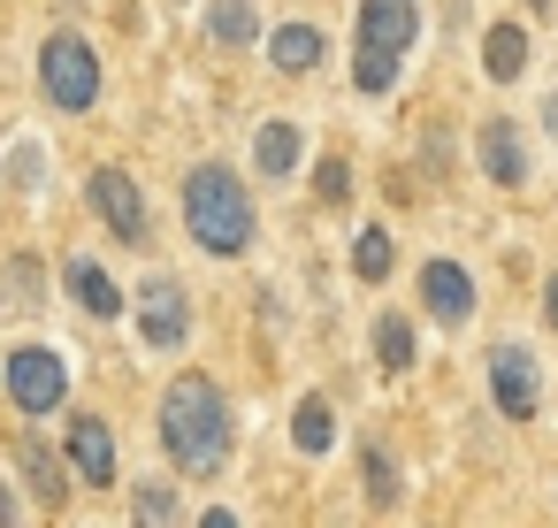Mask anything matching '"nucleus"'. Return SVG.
<instances>
[{
	"label": "nucleus",
	"instance_id": "1",
	"mask_svg": "<svg viewBox=\"0 0 558 528\" xmlns=\"http://www.w3.org/2000/svg\"><path fill=\"white\" fill-rule=\"evenodd\" d=\"M154 444L169 452V467L184 482H215L238 459V406H230V391L207 368L169 375V391L154 406Z\"/></svg>",
	"mask_w": 558,
	"mask_h": 528
},
{
	"label": "nucleus",
	"instance_id": "2",
	"mask_svg": "<svg viewBox=\"0 0 558 528\" xmlns=\"http://www.w3.org/2000/svg\"><path fill=\"white\" fill-rule=\"evenodd\" d=\"M177 207H184V230L207 261H245L260 245V200L245 192V177L230 161H192Z\"/></svg>",
	"mask_w": 558,
	"mask_h": 528
},
{
	"label": "nucleus",
	"instance_id": "3",
	"mask_svg": "<svg viewBox=\"0 0 558 528\" xmlns=\"http://www.w3.org/2000/svg\"><path fill=\"white\" fill-rule=\"evenodd\" d=\"M108 93V70H100V47L77 32V24H54L47 47H39V100L54 116H93Z\"/></svg>",
	"mask_w": 558,
	"mask_h": 528
},
{
	"label": "nucleus",
	"instance_id": "4",
	"mask_svg": "<svg viewBox=\"0 0 558 528\" xmlns=\"http://www.w3.org/2000/svg\"><path fill=\"white\" fill-rule=\"evenodd\" d=\"M482 391H489L497 421L527 429V421L543 413V398H550V375H543L535 345H520V337H497V345L482 352Z\"/></svg>",
	"mask_w": 558,
	"mask_h": 528
},
{
	"label": "nucleus",
	"instance_id": "5",
	"mask_svg": "<svg viewBox=\"0 0 558 528\" xmlns=\"http://www.w3.org/2000/svg\"><path fill=\"white\" fill-rule=\"evenodd\" d=\"M474 169H482V184H489V192L520 200V192L535 184V123H520V116L489 108V116L474 123Z\"/></svg>",
	"mask_w": 558,
	"mask_h": 528
},
{
	"label": "nucleus",
	"instance_id": "6",
	"mask_svg": "<svg viewBox=\"0 0 558 528\" xmlns=\"http://www.w3.org/2000/svg\"><path fill=\"white\" fill-rule=\"evenodd\" d=\"M131 322H138L146 352H184L192 345V284L169 276V268H146L138 291H131Z\"/></svg>",
	"mask_w": 558,
	"mask_h": 528
},
{
	"label": "nucleus",
	"instance_id": "7",
	"mask_svg": "<svg viewBox=\"0 0 558 528\" xmlns=\"http://www.w3.org/2000/svg\"><path fill=\"white\" fill-rule=\"evenodd\" d=\"M413 299H421V314H428L444 337L474 329V314H482V284H474V268H466L459 253H428V261L413 268Z\"/></svg>",
	"mask_w": 558,
	"mask_h": 528
},
{
	"label": "nucleus",
	"instance_id": "8",
	"mask_svg": "<svg viewBox=\"0 0 558 528\" xmlns=\"http://www.w3.org/2000/svg\"><path fill=\"white\" fill-rule=\"evenodd\" d=\"M0 383H9V406L24 421H47L70 406V360L54 345H16L9 360H0Z\"/></svg>",
	"mask_w": 558,
	"mask_h": 528
},
{
	"label": "nucleus",
	"instance_id": "9",
	"mask_svg": "<svg viewBox=\"0 0 558 528\" xmlns=\"http://www.w3.org/2000/svg\"><path fill=\"white\" fill-rule=\"evenodd\" d=\"M85 207H93V223H108L116 245H146V192L123 161H100L85 177Z\"/></svg>",
	"mask_w": 558,
	"mask_h": 528
},
{
	"label": "nucleus",
	"instance_id": "10",
	"mask_svg": "<svg viewBox=\"0 0 558 528\" xmlns=\"http://www.w3.org/2000/svg\"><path fill=\"white\" fill-rule=\"evenodd\" d=\"M62 291H70V307H77L85 322H123V314H131V291H123V284L108 276V261L85 253V245L62 253Z\"/></svg>",
	"mask_w": 558,
	"mask_h": 528
},
{
	"label": "nucleus",
	"instance_id": "11",
	"mask_svg": "<svg viewBox=\"0 0 558 528\" xmlns=\"http://www.w3.org/2000/svg\"><path fill=\"white\" fill-rule=\"evenodd\" d=\"M352 47H367V55H413L421 47V0H360Z\"/></svg>",
	"mask_w": 558,
	"mask_h": 528
},
{
	"label": "nucleus",
	"instance_id": "12",
	"mask_svg": "<svg viewBox=\"0 0 558 528\" xmlns=\"http://www.w3.org/2000/svg\"><path fill=\"white\" fill-rule=\"evenodd\" d=\"M482 77L497 85V93H512V85H527V70H535V32L520 24V16H489L482 24Z\"/></svg>",
	"mask_w": 558,
	"mask_h": 528
},
{
	"label": "nucleus",
	"instance_id": "13",
	"mask_svg": "<svg viewBox=\"0 0 558 528\" xmlns=\"http://www.w3.org/2000/svg\"><path fill=\"white\" fill-rule=\"evenodd\" d=\"M62 452H70V467H77L85 490H116V475H123V444H116V429H108L100 413H77L70 436H62Z\"/></svg>",
	"mask_w": 558,
	"mask_h": 528
},
{
	"label": "nucleus",
	"instance_id": "14",
	"mask_svg": "<svg viewBox=\"0 0 558 528\" xmlns=\"http://www.w3.org/2000/svg\"><path fill=\"white\" fill-rule=\"evenodd\" d=\"M9 452L24 467V490L39 497V513H70V482H77L70 452H54L47 436H9Z\"/></svg>",
	"mask_w": 558,
	"mask_h": 528
},
{
	"label": "nucleus",
	"instance_id": "15",
	"mask_svg": "<svg viewBox=\"0 0 558 528\" xmlns=\"http://www.w3.org/2000/svg\"><path fill=\"white\" fill-rule=\"evenodd\" d=\"M306 169V123L299 116H260L253 123V177L260 184H291Z\"/></svg>",
	"mask_w": 558,
	"mask_h": 528
},
{
	"label": "nucleus",
	"instance_id": "16",
	"mask_svg": "<svg viewBox=\"0 0 558 528\" xmlns=\"http://www.w3.org/2000/svg\"><path fill=\"white\" fill-rule=\"evenodd\" d=\"M260 55H268V77H314L329 62V32L306 24V16H291V24L260 32Z\"/></svg>",
	"mask_w": 558,
	"mask_h": 528
},
{
	"label": "nucleus",
	"instance_id": "17",
	"mask_svg": "<svg viewBox=\"0 0 558 528\" xmlns=\"http://www.w3.org/2000/svg\"><path fill=\"white\" fill-rule=\"evenodd\" d=\"M367 352H375L383 383H405V375L421 368V329H413V314H405V307H375V322H367Z\"/></svg>",
	"mask_w": 558,
	"mask_h": 528
},
{
	"label": "nucleus",
	"instance_id": "18",
	"mask_svg": "<svg viewBox=\"0 0 558 528\" xmlns=\"http://www.w3.org/2000/svg\"><path fill=\"white\" fill-rule=\"evenodd\" d=\"M360 497H367V513H398L405 505V459H398V444L383 429L360 436Z\"/></svg>",
	"mask_w": 558,
	"mask_h": 528
},
{
	"label": "nucleus",
	"instance_id": "19",
	"mask_svg": "<svg viewBox=\"0 0 558 528\" xmlns=\"http://www.w3.org/2000/svg\"><path fill=\"white\" fill-rule=\"evenodd\" d=\"M352 284H367V291H383L390 276H398V238H390V223H360L352 230Z\"/></svg>",
	"mask_w": 558,
	"mask_h": 528
},
{
	"label": "nucleus",
	"instance_id": "20",
	"mask_svg": "<svg viewBox=\"0 0 558 528\" xmlns=\"http://www.w3.org/2000/svg\"><path fill=\"white\" fill-rule=\"evenodd\" d=\"M291 452L299 459H329L337 452V406H329V391H306L291 406Z\"/></svg>",
	"mask_w": 558,
	"mask_h": 528
},
{
	"label": "nucleus",
	"instance_id": "21",
	"mask_svg": "<svg viewBox=\"0 0 558 528\" xmlns=\"http://www.w3.org/2000/svg\"><path fill=\"white\" fill-rule=\"evenodd\" d=\"M199 24H207V39L215 47H253L260 39V0H207V9H199Z\"/></svg>",
	"mask_w": 558,
	"mask_h": 528
},
{
	"label": "nucleus",
	"instance_id": "22",
	"mask_svg": "<svg viewBox=\"0 0 558 528\" xmlns=\"http://www.w3.org/2000/svg\"><path fill=\"white\" fill-rule=\"evenodd\" d=\"M398 77H405V55H367V47H352V93H360V100H390Z\"/></svg>",
	"mask_w": 558,
	"mask_h": 528
},
{
	"label": "nucleus",
	"instance_id": "23",
	"mask_svg": "<svg viewBox=\"0 0 558 528\" xmlns=\"http://www.w3.org/2000/svg\"><path fill=\"white\" fill-rule=\"evenodd\" d=\"M314 200H322L329 215L352 207V161H344V154H322V161H314Z\"/></svg>",
	"mask_w": 558,
	"mask_h": 528
},
{
	"label": "nucleus",
	"instance_id": "24",
	"mask_svg": "<svg viewBox=\"0 0 558 528\" xmlns=\"http://www.w3.org/2000/svg\"><path fill=\"white\" fill-rule=\"evenodd\" d=\"M131 520H138V528H161V520H184V505H177L169 482H138V490H131Z\"/></svg>",
	"mask_w": 558,
	"mask_h": 528
},
{
	"label": "nucleus",
	"instance_id": "25",
	"mask_svg": "<svg viewBox=\"0 0 558 528\" xmlns=\"http://www.w3.org/2000/svg\"><path fill=\"white\" fill-rule=\"evenodd\" d=\"M421 177H428V184L451 177V139H444V123H428V139H421Z\"/></svg>",
	"mask_w": 558,
	"mask_h": 528
},
{
	"label": "nucleus",
	"instance_id": "26",
	"mask_svg": "<svg viewBox=\"0 0 558 528\" xmlns=\"http://www.w3.org/2000/svg\"><path fill=\"white\" fill-rule=\"evenodd\" d=\"M39 177H47V146H16L9 154V184L16 192H39Z\"/></svg>",
	"mask_w": 558,
	"mask_h": 528
},
{
	"label": "nucleus",
	"instance_id": "27",
	"mask_svg": "<svg viewBox=\"0 0 558 528\" xmlns=\"http://www.w3.org/2000/svg\"><path fill=\"white\" fill-rule=\"evenodd\" d=\"M535 314H543V329L558 337V268H543V291H535Z\"/></svg>",
	"mask_w": 558,
	"mask_h": 528
},
{
	"label": "nucleus",
	"instance_id": "28",
	"mask_svg": "<svg viewBox=\"0 0 558 528\" xmlns=\"http://www.w3.org/2000/svg\"><path fill=\"white\" fill-rule=\"evenodd\" d=\"M535 139H550V146H558V85L535 100Z\"/></svg>",
	"mask_w": 558,
	"mask_h": 528
},
{
	"label": "nucleus",
	"instance_id": "29",
	"mask_svg": "<svg viewBox=\"0 0 558 528\" xmlns=\"http://www.w3.org/2000/svg\"><path fill=\"white\" fill-rule=\"evenodd\" d=\"M24 513H32V505H24V497H16V490H9V482H0V528H16V520H24Z\"/></svg>",
	"mask_w": 558,
	"mask_h": 528
},
{
	"label": "nucleus",
	"instance_id": "30",
	"mask_svg": "<svg viewBox=\"0 0 558 528\" xmlns=\"http://www.w3.org/2000/svg\"><path fill=\"white\" fill-rule=\"evenodd\" d=\"M527 9H550V0H527Z\"/></svg>",
	"mask_w": 558,
	"mask_h": 528
}]
</instances>
